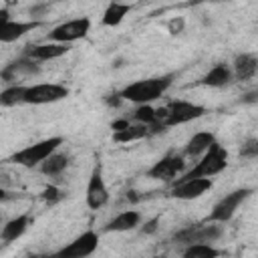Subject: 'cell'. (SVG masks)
Listing matches in <instances>:
<instances>
[{
    "label": "cell",
    "instance_id": "obj_1",
    "mask_svg": "<svg viewBox=\"0 0 258 258\" xmlns=\"http://www.w3.org/2000/svg\"><path fill=\"white\" fill-rule=\"evenodd\" d=\"M173 79H175V73H167V75H161V77H151V79L135 81V83L127 85L121 91V97L125 101L137 103V105H149L151 101L159 99L171 87Z\"/></svg>",
    "mask_w": 258,
    "mask_h": 258
},
{
    "label": "cell",
    "instance_id": "obj_2",
    "mask_svg": "<svg viewBox=\"0 0 258 258\" xmlns=\"http://www.w3.org/2000/svg\"><path fill=\"white\" fill-rule=\"evenodd\" d=\"M58 145H62V137H48V139H42L38 143H32V145L12 153L8 157V161H12L16 165H24V167H36V165H42L52 153H56Z\"/></svg>",
    "mask_w": 258,
    "mask_h": 258
},
{
    "label": "cell",
    "instance_id": "obj_3",
    "mask_svg": "<svg viewBox=\"0 0 258 258\" xmlns=\"http://www.w3.org/2000/svg\"><path fill=\"white\" fill-rule=\"evenodd\" d=\"M226 165H228V151L216 141L204 155H202V159L187 171V173H183L181 177H177V179H194V177H212V175H216V173H220V171H224L226 169Z\"/></svg>",
    "mask_w": 258,
    "mask_h": 258
},
{
    "label": "cell",
    "instance_id": "obj_4",
    "mask_svg": "<svg viewBox=\"0 0 258 258\" xmlns=\"http://www.w3.org/2000/svg\"><path fill=\"white\" fill-rule=\"evenodd\" d=\"M224 234V226H220L218 222H206V224H191L185 226L181 230H177L173 234V242L177 244H210L216 242L220 236Z\"/></svg>",
    "mask_w": 258,
    "mask_h": 258
},
{
    "label": "cell",
    "instance_id": "obj_5",
    "mask_svg": "<svg viewBox=\"0 0 258 258\" xmlns=\"http://www.w3.org/2000/svg\"><path fill=\"white\" fill-rule=\"evenodd\" d=\"M89 30H91V20L87 16H81V18H73V20H67V22L54 26L46 38L52 42L71 44L79 38H85L89 34Z\"/></svg>",
    "mask_w": 258,
    "mask_h": 258
},
{
    "label": "cell",
    "instance_id": "obj_6",
    "mask_svg": "<svg viewBox=\"0 0 258 258\" xmlns=\"http://www.w3.org/2000/svg\"><path fill=\"white\" fill-rule=\"evenodd\" d=\"M252 194V189L248 187H240V189H234L230 194H226L210 212V216L206 218V222H218V224H226L238 210V206Z\"/></svg>",
    "mask_w": 258,
    "mask_h": 258
},
{
    "label": "cell",
    "instance_id": "obj_7",
    "mask_svg": "<svg viewBox=\"0 0 258 258\" xmlns=\"http://www.w3.org/2000/svg\"><path fill=\"white\" fill-rule=\"evenodd\" d=\"M69 97V89L56 83H40V85H30L26 87L24 103L28 105H46V103H56Z\"/></svg>",
    "mask_w": 258,
    "mask_h": 258
},
{
    "label": "cell",
    "instance_id": "obj_8",
    "mask_svg": "<svg viewBox=\"0 0 258 258\" xmlns=\"http://www.w3.org/2000/svg\"><path fill=\"white\" fill-rule=\"evenodd\" d=\"M206 115V107L189 103V101H171L167 105V117L163 121L165 127H173V125H181V123H189L194 119H200Z\"/></svg>",
    "mask_w": 258,
    "mask_h": 258
},
{
    "label": "cell",
    "instance_id": "obj_9",
    "mask_svg": "<svg viewBox=\"0 0 258 258\" xmlns=\"http://www.w3.org/2000/svg\"><path fill=\"white\" fill-rule=\"evenodd\" d=\"M97 246H99V234L93 230H87L81 236H77L71 244L60 248L56 256L58 258H87L97 250Z\"/></svg>",
    "mask_w": 258,
    "mask_h": 258
},
{
    "label": "cell",
    "instance_id": "obj_10",
    "mask_svg": "<svg viewBox=\"0 0 258 258\" xmlns=\"http://www.w3.org/2000/svg\"><path fill=\"white\" fill-rule=\"evenodd\" d=\"M183 157L177 153H167L163 155L159 161H155L149 169H147V177L151 179H161V181H171L175 175H179L183 171Z\"/></svg>",
    "mask_w": 258,
    "mask_h": 258
},
{
    "label": "cell",
    "instance_id": "obj_11",
    "mask_svg": "<svg viewBox=\"0 0 258 258\" xmlns=\"http://www.w3.org/2000/svg\"><path fill=\"white\" fill-rule=\"evenodd\" d=\"M109 202V189L103 179V167L101 163H95L89 183H87V206L91 210H99Z\"/></svg>",
    "mask_w": 258,
    "mask_h": 258
},
{
    "label": "cell",
    "instance_id": "obj_12",
    "mask_svg": "<svg viewBox=\"0 0 258 258\" xmlns=\"http://www.w3.org/2000/svg\"><path fill=\"white\" fill-rule=\"evenodd\" d=\"M214 187L210 177H194V179H177L171 187V198L177 200H196Z\"/></svg>",
    "mask_w": 258,
    "mask_h": 258
},
{
    "label": "cell",
    "instance_id": "obj_13",
    "mask_svg": "<svg viewBox=\"0 0 258 258\" xmlns=\"http://www.w3.org/2000/svg\"><path fill=\"white\" fill-rule=\"evenodd\" d=\"M40 73V67L36 60H32L30 56L22 54L18 56L16 60H12L10 64H6L0 73V77L4 81H16V77H30V75H38Z\"/></svg>",
    "mask_w": 258,
    "mask_h": 258
},
{
    "label": "cell",
    "instance_id": "obj_14",
    "mask_svg": "<svg viewBox=\"0 0 258 258\" xmlns=\"http://www.w3.org/2000/svg\"><path fill=\"white\" fill-rule=\"evenodd\" d=\"M69 50H71L69 44H60V42H44V44H30V46H26L24 54L38 62V60L58 58V56L67 54Z\"/></svg>",
    "mask_w": 258,
    "mask_h": 258
},
{
    "label": "cell",
    "instance_id": "obj_15",
    "mask_svg": "<svg viewBox=\"0 0 258 258\" xmlns=\"http://www.w3.org/2000/svg\"><path fill=\"white\" fill-rule=\"evenodd\" d=\"M42 22L40 20H32V22H6V24H0V40L2 42H12V40H18L20 36H24L26 32L38 28Z\"/></svg>",
    "mask_w": 258,
    "mask_h": 258
},
{
    "label": "cell",
    "instance_id": "obj_16",
    "mask_svg": "<svg viewBox=\"0 0 258 258\" xmlns=\"http://www.w3.org/2000/svg\"><path fill=\"white\" fill-rule=\"evenodd\" d=\"M141 222V214L135 212V210H125L121 214H117L113 220H109L105 224V232H127V230H133L137 228Z\"/></svg>",
    "mask_w": 258,
    "mask_h": 258
},
{
    "label": "cell",
    "instance_id": "obj_17",
    "mask_svg": "<svg viewBox=\"0 0 258 258\" xmlns=\"http://www.w3.org/2000/svg\"><path fill=\"white\" fill-rule=\"evenodd\" d=\"M214 143H216V135L212 131H198L189 137V141L185 145V155L198 157V155L206 153Z\"/></svg>",
    "mask_w": 258,
    "mask_h": 258
},
{
    "label": "cell",
    "instance_id": "obj_18",
    "mask_svg": "<svg viewBox=\"0 0 258 258\" xmlns=\"http://www.w3.org/2000/svg\"><path fill=\"white\" fill-rule=\"evenodd\" d=\"M258 71V58L250 52H242L234 58V77L238 81H248Z\"/></svg>",
    "mask_w": 258,
    "mask_h": 258
},
{
    "label": "cell",
    "instance_id": "obj_19",
    "mask_svg": "<svg viewBox=\"0 0 258 258\" xmlns=\"http://www.w3.org/2000/svg\"><path fill=\"white\" fill-rule=\"evenodd\" d=\"M28 224H30V216H28V214H20V216L8 220V222L4 224V228H2V242H4V244H10V242L18 240V238L26 232Z\"/></svg>",
    "mask_w": 258,
    "mask_h": 258
},
{
    "label": "cell",
    "instance_id": "obj_20",
    "mask_svg": "<svg viewBox=\"0 0 258 258\" xmlns=\"http://www.w3.org/2000/svg\"><path fill=\"white\" fill-rule=\"evenodd\" d=\"M230 79H232V71H230L224 62H220V64L212 67V69L202 77L200 83L206 85V87H224V85L230 83Z\"/></svg>",
    "mask_w": 258,
    "mask_h": 258
},
{
    "label": "cell",
    "instance_id": "obj_21",
    "mask_svg": "<svg viewBox=\"0 0 258 258\" xmlns=\"http://www.w3.org/2000/svg\"><path fill=\"white\" fill-rule=\"evenodd\" d=\"M149 127L147 125H129L121 131H115L113 133V141L117 143H131V141H139V139H145L149 137Z\"/></svg>",
    "mask_w": 258,
    "mask_h": 258
},
{
    "label": "cell",
    "instance_id": "obj_22",
    "mask_svg": "<svg viewBox=\"0 0 258 258\" xmlns=\"http://www.w3.org/2000/svg\"><path fill=\"white\" fill-rule=\"evenodd\" d=\"M129 10H131V4L111 2V4L107 6L105 14H103V24H105V26H117V24H121Z\"/></svg>",
    "mask_w": 258,
    "mask_h": 258
},
{
    "label": "cell",
    "instance_id": "obj_23",
    "mask_svg": "<svg viewBox=\"0 0 258 258\" xmlns=\"http://www.w3.org/2000/svg\"><path fill=\"white\" fill-rule=\"evenodd\" d=\"M67 167H69V155H64V153H52V155L40 165V171H42L44 175L52 177V175L62 173Z\"/></svg>",
    "mask_w": 258,
    "mask_h": 258
},
{
    "label": "cell",
    "instance_id": "obj_24",
    "mask_svg": "<svg viewBox=\"0 0 258 258\" xmlns=\"http://www.w3.org/2000/svg\"><path fill=\"white\" fill-rule=\"evenodd\" d=\"M220 254L222 252L212 244H191V246H185L181 258H220Z\"/></svg>",
    "mask_w": 258,
    "mask_h": 258
},
{
    "label": "cell",
    "instance_id": "obj_25",
    "mask_svg": "<svg viewBox=\"0 0 258 258\" xmlns=\"http://www.w3.org/2000/svg\"><path fill=\"white\" fill-rule=\"evenodd\" d=\"M24 95H26V87L24 85L6 87L0 93V103H2V107H14L18 103H24Z\"/></svg>",
    "mask_w": 258,
    "mask_h": 258
},
{
    "label": "cell",
    "instance_id": "obj_26",
    "mask_svg": "<svg viewBox=\"0 0 258 258\" xmlns=\"http://www.w3.org/2000/svg\"><path fill=\"white\" fill-rule=\"evenodd\" d=\"M133 119H135L139 125H147V127L159 123V119H157V109H153L151 105H139V107L133 111ZM161 125H163V123H161Z\"/></svg>",
    "mask_w": 258,
    "mask_h": 258
},
{
    "label": "cell",
    "instance_id": "obj_27",
    "mask_svg": "<svg viewBox=\"0 0 258 258\" xmlns=\"http://www.w3.org/2000/svg\"><path fill=\"white\" fill-rule=\"evenodd\" d=\"M240 157H244V159L258 157V139H246L240 147Z\"/></svg>",
    "mask_w": 258,
    "mask_h": 258
},
{
    "label": "cell",
    "instance_id": "obj_28",
    "mask_svg": "<svg viewBox=\"0 0 258 258\" xmlns=\"http://www.w3.org/2000/svg\"><path fill=\"white\" fill-rule=\"evenodd\" d=\"M40 198H42V200H44L48 206H52V204H56V202L62 198V191H60L56 185H46V187L42 189Z\"/></svg>",
    "mask_w": 258,
    "mask_h": 258
},
{
    "label": "cell",
    "instance_id": "obj_29",
    "mask_svg": "<svg viewBox=\"0 0 258 258\" xmlns=\"http://www.w3.org/2000/svg\"><path fill=\"white\" fill-rule=\"evenodd\" d=\"M167 28H169V32H171V34H179V32L183 30V18H181V16L171 18V20H169V24H167Z\"/></svg>",
    "mask_w": 258,
    "mask_h": 258
},
{
    "label": "cell",
    "instance_id": "obj_30",
    "mask_svg": "<svg viewBox=\"0 0 258 258\" xmlns=\"http://www.w3.org/2000/svg\"><path fill=\"white\" fill-rule=\"evenodd\" d=\"M240 103H244V105H256L258 103V87L252 89V91H248V93H244L242 99H240Z\"/></svg>",
    "mask_w": 258,
    "mask_h": 258
},
{
    "label": "cell",
    "instance_id": "obj_31",
    "mask_svg": "<svg viewBox=\"0 0 258 258\" xmlns=\"http://www.w3.org/2000/svg\"><path fill=\"white\" fill-rule=\"evenodd\" d=\"M157 224H159V216H155V218H151L149 222H145V226H143V234H153V232L157 230Z\"/></svg>",
    "mask_w": 258,
    "mask_h": 258
},
{
    "label": "cell",
    "instance_id": "obj_32",
    "mask_svg": "<svg viewBox=\"0 0 258 258\" xmlns=\"http://www.w3.org/2000/svg\"><path fill=\"white\" fill-rule=\"evenodd\" d=\"M129 125H131V123H129L127 119H119V121H113V123H111V129H113V133H115V131H121V129H125V127H129Z\"/></svg>",
    "mask_w": 258,
    "mask_h": 258
},
{
    "label": "cell",
    "instance_id": "obj_33",
    "mask_svg": "<svg viewBox=\"0 0 258 258\" xmlns=\"http://www.w3.org/2000/svg\"><path fill=\"white\" fill-rule=\"evenodd\" d=\"M121 99H123V97H121V93H115V95H109V97H107V103H109V105H113V107H117V105L121 103Z\"/></svg>",
    "mask_w": 258,
    "mask_h": 258
},
{
    "label": "cell",
    "instance_id": "obj_34",
    "mask_svg": "<svg viewBox=\"0 0 258 258\" xmlns=\"http://www.w3.org/2000/svg\"><path fill=\"white\" fill-rule=\"evenodd\" d=\"M28 258H58V256L56 252H52V254H30Z\"/></svg>",
    "mask_w": 258,
    "mask_h": 258
},
{
    "label": "cell",
    "instance_id": "obj_35",
    "mask_svg": "<svg viewBox=\"0 0 258 258\" xmlns=\"http://www.w3.org/2000/svg\"><path fill=\"white\" fill-rule=\"evenodd\" d=\"M153 258H161V256H153Z\"/></svg>",
    "mask_w": 258,
    "mask_h": 258
}]
</instances>
